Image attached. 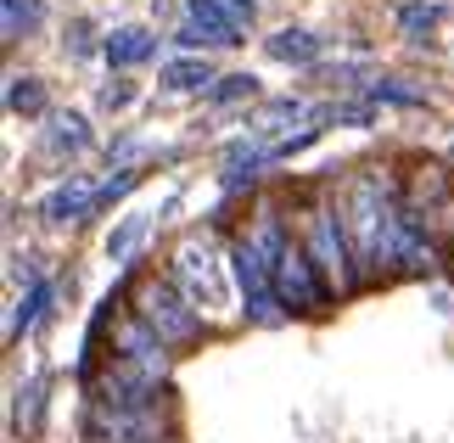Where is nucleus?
Instances as JSON below:
<instances>
[{
  "instance_id": "dca6fc26",
  "label": "nucleus",
  "mask_w": 454,
  "mask_h": 443,
  "mask_svg": "<svg viewBox=\"0 0 454 443\" xmlns=\"http://www.w3.org/2000/svg\"><path fill=\"white\" fill-rule=\"evenodd\" d=\"M45 304H51V281H34V287H28V297H23V309L12 314V336H23V331H34V326H40Z\"/></svg>"
},
{
  "instance_id": "ddd939ff",
  "label": "nucleus",
  "mask_w": 454,
  "mask_h": 443,
  "mask_svg": "<svg viewBox=\"0 0 454 443\" xmlns=\"http://www.w3.org/2000/svg\"><path fill=\"white\" fill-rule=\"evenodd\" d=\"M6 107L23 113V118L45 113V84L34 79V74H12V84H6Z\"/></svg>"
},
{
  "instance_id": "f8f14e48",
  "label": "nucleus",
  "mask_w": 454,
  "mask_h": 443,
  "mask_svg": "<svg viewBox=\"0 0 454 443\" xmlns=\"http://www.w3.org/2000/svg\"><path fill=\"white\" fill-rule=\"evenodd\" d=\"M270 57L275 62H314V57H320V34L281 28V34H270Z\"/></svg>"
},
{
  "instance_id": "0eeeda50",
  "label": "nucleus",
  "mask_w": 454,
  "mask_h": 443,
  "mask_svg": "<svg viewBox=\"0 0 454 443\" xmlns=\"http://www.w3.org/2000/svg\"><path fill=\"white\" fill-rule=\"evenodd\" d=\"M174 270H180V281L191 287V304H224V281H219V264L202 253L197 241L180 247V258H174Z\"/></svg>"
},
{
  "instance_id": "412c9836",
  "label": "nucleus",
  "mask_w": 454,
  "mask_h": 443,
  "mask_svg": "<svg viewBox=\"0 0 454 443\" xmlns=\"http://www.w3.org/2000/svg\"><path fill=\"white\" fill-rule=\"evenodd\" d=\"M180 40H185V45H236V34H224V28H207V23H197V17H191Z\"/></svg>"
},
{
  "instance_id": "9b49d317",
  "label": "nucleus",
  "mask_w": 454,
  "mask_h": 443,
  "mask_svg": "<svg viewBox=\"0 0 454 443\" xmlns=\"http://www.w3.org/2000/svg\"><path fill=\"white\" fill-rule=\"evenodd\" d=\"M214 67H207V57H180V62H168L163 67V91L174 96H185V91H214Z\"/></svg>"
},
{
  "instance_id": "1a4fd4ad",
  "label": "nucleus",
  "mask_w": 454,
  "mask_h": 443,
  "mask_svg": "<svg viewBox=\"0 0 454 443\" xmlns=\"http://www.w3.org/2000/svg\"><path fill=\"white\" fill-rule=\"evenodd\" d=\"M90 208H96V186H90V180H67V186H57V191L45 197L40 214L62 225V219H90Z\"/></svg>"
},
{
  "instance_id": "f257e3e1",
  "label": "nucleus",
  "mask_w": 454,
  "mask_h": 443,
  "mask_svg": "<svg viewBox=\"0 0 454 443\" xmlns=\"http://www.w3.org/2000/svg\"><path fill=\"white\" fill-rule=\"evenodd\" d=\"M342 225H348V247H354L359 281L381 275V264L398 258V225H404V208H393L381 174H359V180L348 186Z\"/></svg>"
},
{
  "instance_id": "39448f33",
  "label": "nucleus",
  "mask_w": 454,
  "mask_h": 443,
  "mask_svg": "<svg viewBox=\"0 0 454 443\" xmlns=\"http://www.w3.org/2000/svg\"><path fill=\"white\" fill-rule=\"evenodd\" d=\"M90 438L96 443H168V415H157V404H135V410L96 404L90 410Z\"/></svg>"
},
{
  "instance_id": "4be33fe9",
  "label": "nucleus",
  "mask_w": 454,
  "mask_h": 443,
  "mask_svg": "<svg viewBox=\"0 0 454 443\" xmlns=\"http://www.w3.org/2000/svg\"><path fill=\"white\" fill-rule=\"evenodd\" d=\"M303 107H298V101H275V107L264 113V118H258V130H281V118H298Z\"/></svg>"
},
{
  "instance_id": "a211bd4d",
  "label": "nucleus",
  "mask_w": 454,
  "mask_h": 443,
  "mask_svg": "<svg viewBox=\"0 0 454 443\" xmlns=\"http://www.w3.org/2000/svg\"><path fill=\"white\" fill-rule=\"evenodd\" d=\"M6 6V40H17L23 28L40 23V0H0Z\"/></svg>"
},
{
  "instance_id": "7ed1b4c3",
  "label": "nucleus",
  "mask_w": 454,
  "mask_h": 443,
  "mask_svg": "<svg viewBox=\"0 0 454 443\" xmlns=\"http://www.w3.org/2000/svg\"><path fill=\"white\" fill-rule=\"evenodd\" d=\"M309 258H314V270H320L325 292H348L359 281L354 247H348V225L331 214V208H309Z\"/></svg>"
},
{
  "instance_id": "423d86ee",
  "label": "nucleus",
  "mask_w": 454,
  "mask_h": 443,
  "mask_svg": "<svg viewBox=\"0 0 454 443\" xmlns=\"http://www.w3.org/2000/svg\"><path fill=\"white\" fill-rule=\"evenodd\" d=\"M141 320L163 336V343L197 336V309H191V297H180L174 287H163V281H146L141 287Z\"/></svg>"
},
{
  "instance_id": "5701e85b",
  "label": "nucleus",
  "mask_w": 454,
  "mask_h": 443,
  "mask_svg": "<svg viewBox=\"0 0 454 443\" xmlns=\"http://www.w3.org/2000/svg\"><path fill=\"white\" fill-rule=\"evenodd\" d=\"M129 101V84H107V91H101V107H124Z\"/></svg>"
},
{
  "instance_id": "6e6552de",
  "label": "nucleus",
  "mask_w": 454,
  "mask_h": 443,
  "mask_svg": "<svg viewBox=\"0 0 454 443\" xmlns=\"http://www.w3.org/2000/svg\"><path fill=\"white\" fill-rule=\"evenodd\" d=\"M191 17L207 28H224V34H247L253 28V0H191Z\"/></svg>"
},
{
  "instance_id": "6ab92c4d",
  "label": "nucleus",
  "mask_w": 454,
  "mask_h": 443,
  "mask_svg": "<svg viewBox=\"0 0 454 443\" xmlns=\"http://www.w3.org/2000/svg\"><path fill=\"white\" fill-rule=\"evenodd\" d=\"M253 91H258L253 74H219V84L207 91V101H219V107H224V101H241V96H253Z\"/></svg>"
},
{
  "instance_id": "9d476101",
  "label": "nucleus",
  "mask_w": 454,
  "mask_h": 443,
  "mask_svg": "<svg viewBox=\"0 0 454 443\" xmlns=\"http://www.w3.org/2000/svg\"><path fill=\"white\" fill-rule=\"evenodd\" d=\"M101 51H107L113 67H135V62H146L152 51H157V34H146V28H113Z\"/></svg>"
},
{
  "instance_id": "4468645a",
  "label": "nucleus",
  "mask_w": 454,
  "mask_h": 443,
  "mask_svg": "<svg viewBox=\"0 0 454 443\" xmlns=\"http://www.w3.org/2000/svg\"><path fill=\"white\" fill-rule=\"evenodd\" d=\"M51 146H57V152H84V146H90V123H84L79 113H57V118H51Z\"/></svg>"
},
{
  "instance_id": "f03ea898",
  "label": "nucleus",
  "mask_w": 454,
  "mask_h": 443,
  "mask_svg": "<svg viewBox=\"0 0 454 443\" xmlns=\"http://www.w3.org/2000/svg\"><path fill=\"white\" fill-rule=\"evenodd\" d=\"M258 253L270 258V275H275V292H281V309L286 314H320L325 281H320V270H314L309 247H292L281 236V225L270 219L264 230H258Z\"/></svg>"
},
{
  "instance_id": "20e7f679",
  "label": "nucleus",
  "mask_w": 454,
  "mask_h": 443,
  "mask_svg": "<svg viewBox=\"0 0 454 443\" xmlns=\"http://www.w3.org/2000/svg\"><path fill=\"white\" fill-rule=\"evenodd\" d=\"M231 270H236V287H241V309L247 320L258 326H275L281 320V292H275V275H270V258L258 253V241H241L231 253Z\"/></svg>"
},
{
  "instance_id": "2eb2a0df",
  "label": "nucleus",
  "mask_w": 454,
  "mask_h": 443,
  "mask_svg": "<svg viewBox=\"0 0 454 443\" xmlns=\"http://www.w3.org/2000/svg\"><path fill=\"white\" fill-rule=\"evenodd\" d=\"M438 23H443V6H438V0H410V6H398V28H404L410 40L432 34Z\"/></svg>"
},
{
  "instance_id": "aec40b11",
  "label": "nucleus",
  "mask_w": 454,
  "mask_h": 443,
  "mask_svg": "<svg viewBox=\"0 0 454 443\" xmlns=\"http://www.w3.org/2000/svg\"><path fill=\"white\" fill-rule=\"evenodd\" d=\"M371 96L376 101H398V107H421V91H410V84H398V79H376Z\"/></svg>"
},
{
  "instance_id": "f3484780",
  "label": "nucleus",
  "mask_w": 454,
  "mask_h": 443,
  "mask_svg": "<svg viewBox=\"0 0 454 443\" xmlns=\"http://www.w3.org/2000/svg\"><path fill=\"white\" fill-rule=\"evenodd\" d=\"M141 236H146V214H129V219H124V225H118L113 236H107V258L124 264V258L135 253V241H141Z\"/></svg>"
}]
</instances>
